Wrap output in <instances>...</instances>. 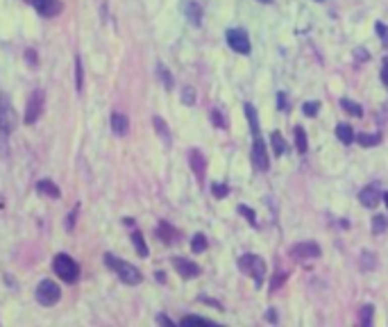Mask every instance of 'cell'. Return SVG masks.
<instances>
[{"mask_svg":"<svg viewBox=\"0 0 388 327\" xmlns=\"http://www.w3.org/2000/svg\"><path fill=\"white\" fill-rule=\"evenodd\" d=\"M336 136H338V141L341 143H345V145H350L352 141H354V130H352V125H347V123H341V125L336 127Z\"/></svg>","mask_w":388,"mask_h":327,"instance_id":"20","label":"cell"},{"mask_svg":"<svg viewBox=\"0 0 388 327\" xmlns=\"http://www.w3.org/2000/svg\"><path fill=\"white\" fill-rule=\"evenodd\" d=\"M236 263H238V270H241L243 275L252 277V280H254V284L261 286V282H264L268 266H266V261L259 257V254L247 252V254H243V257H238Z\"/></svg>","mask_w":388,"mask_h":327,"instance_id":"2","label":"cell"},{"mask_svg":"<svg viewBox=\"0 0 388 327\" xmlns=\"http://www.w3.org/2000/svg\"><path fill=\"white\" fill-rule=\"evenodd\" d=\"M184 12H186V18L193 23V25H200L202 23V7L196 3V0H186V3H184Z\"/></svg>","mask_w":388,"mask_h":327,"instance_id":"15","label":"cell"},{"mask_svg":"<svg viewBox=\"0 0 388 327\" xmlns=\"http://www.w3.org/2000/svg\"><path fill=\"white\" fill-rule=\"evenodd\" d=\"M132 243H134V248H137L139 257H148V243H146L141 232H137V230L132 232Z\"/></svg>","mask_w":388,"mask_h":327,"instance_id":"24","label":"cell"},{"mask_svg":"<svg viewBox=\"0 0 388 327\" xmlns=\"http://www.w3.org/2000/svg\"><path fill=\"white\" fill-rule=\"evenodd\" d=\"M75 77H78V91H82V77H84V73H82V62H80V59H75Z\"/></svg>","mask_w":388,"mask_h":327,"instance_id":"37","label":"cell"},{"mask_svg":"<svg viewBox=\"0 0 388 327\" xmlns=\"http://www.w3.org/2000/svg\"><path fill=\"white\" fill-rule=\"evenodd\" d=\"M157 73H159V80L164 82V86H166V89H168V91L173 89V86H175V77L170 75V71L164 66V64H159V66H157Z\"/></svg>","mask_w":388,"mask_h":327,"instance_id":"27","label":"cell"},{"mask_svg":"<svg viewBox=\"0 0 388 327\" xmlns=\"http://www.w3.org/2000/svg\"><path fill=\"white\" fill-rule=\"evenodd\" d=\"M354 141L363 148H374V145L381 143V134H368V132H361V134L354 136Z\"/></svg>","mask_w":388,"mask_h":327,"instance_id":"17","label":"cell"},{"mask_svg":"<svg viewBox=\"0 0 388 327\" xmlns=\"http://www.w3.org/2000/svg\"><path fill=\"white\" fill-rule=\"evenodd\" d=\"M200 302H207V304H214L216 309H223V304L218 302V300H214V298H207V295H200Z\"/></svg>","mask_w":388,"mask_h":327,"instance_id":"41","label":"cell"},{"mask_svg":"<svg viewBox=\"0 0 388 327\" xmlns=\"http://www.w3.org/2000/svg\"><path fill=\"white\" fill-rule=\"evenodd\" d=\"M105 263L116 272V275H118L120 282H125V284H132V286H134V284H141L143 275H141V270H139L137 266H132V263L123 261V259H118V257H114L111 252L105 254Z\"/></svg>","mask_w":388,"mask_h":327,"instance_id":"1","label":"cell"},{"mask_svg":"<svg viewBox=\"0 0 388 327\" xmlns=\"http://www.w3.org/2000/svg\"><path fill=\"white\" fill-rule=\"evenodd\" d=\"M211 193H214V198H225V195L229 193V189H227V184H211Z\"/></svg>","mask_w":388,"mask_h":327,"instance_id":"35","label":"cell"},{"mask_svg":"<svg viewBox=\"0 0 388 327\" xmlns=\"http://www.w3.org/2000/svg\"><path fill=\"white\" fill-rule=\"evenodd\" d=\"M188 164H191L193 173H196V177L200 182H205V173H207V159L205 154L200 152V150H191L188 152Z\"/></svg>","mask_w":388,"mask_h":327,"instance_id":"11","label":"cell"},{"mask_svg":"<svg viewBox=\"0 0 388 327\" xmlns=\"http://www.w3.org/2000/svg\"><path fill=\"white\" fill-rule=\"evenodd\" d=\"M386 230H388V218L381 216V213H377V216L372 218V232L374 234H383Z\"/></svg>","mask_w":388,"mask_h":327,"instance_id":"29","label":"cell"},{"mask_svg":"<svg viewBox=\"0 0 388 327\" xmlns=\"http://www.w3.org/2000/svg\"><path fill=\"white\" fill-rule=\"evenodd\" d=\"M315 3H325V0H315Z\"/></svg>","mask_w":388,"mask_h":327,"instance_id":"48","label":"cell"},{"mask_svg":"<svg viewBox=\"0 0 388 327\" xmlns=\"http://www.w3.org/2000/svg\"><path fill=\"white\" fill-rule=\"evenodd\" d=\"M25 54H28V62H30V64H32V62L37 64V52H32V50H28V52H25Z\"/></svg>","mask_w":388,"mask_h":327,"instance_id":"45","label":"cell"},{"mask_svg":"<svg viewBox=\"0 0 388 327\" xmlns=\"http://www.w3.org/2000/svg\"><path fill=\"white\" fill-rule=\"evenodd\" d=\"M173 266L184 280H193V277L200 275V266L188 261V259H184V257H173Z\"/></svg>","mask_w":388,"mask_h":327,"instance_id":"10","label":"cell"},{"mask_svg":"<svg viewBox=\"0 0 388 327\" xmlns=\"http://www.w3.org/2000/svg\"><path fill=\"white\" fill-rule=\"evenodd\" d=\"M377 266V257H374V252H368V250H363L361 252V268L363 270H370V268Z\"/></svg>","mask_w":388,"mask_h":327,"instance_id":"30","label":"cell"},{"mask_svg":"<svg viewBox=\"0 0 388 327\" xmlns=\"http://www.w3.org/2000/svg\"><path fill=\"white\" fill-rule=\"evenodd\" d=\"M37 300L41 304H46V307H50V304H55V302H59V298H61V289H59V284H55L52 280H43V282H39V286H37Z\"/></svg>","mask_w":388,"mask_h":327,"instance_id":"6","label":"cell"},{"mask_svg":"<svg viewBox=\"0 0 388 327\" xmlns=\"http://www.w3.org/2000/svg\"><path fill=\"white\" fill-rule=\"evenodd\" d=\"M252 164L261 173H266L270 168V157H268V150H266V143L261 136H256L254 143H252Z\"/></svg>","mask_w":388,"mask_h":327,"instance_id":"8","label":"cell"},{"mask_svg":"<svg viewBox=\"0 0 388 327\" xmlns=\"http://www.w3.org/2000/svg\"><path fill=\"white\" fill-rule=\"evenodd\" d=\"M182 102L184 104H193V102H196V91H193L191 86H184V89H182Z\"/></svg>","mask_w":388,"mask_h":327,"instance_id":"36","label":"cell"},{"mask_svg":"<svg viewBox=\"0 0 388 327\" xmlns=\"http://www.w3.org/2000/svg\"><path fill=\"white\" fill-rule=\"evenodd\" d=\"M52 268H55V272L61 277L64 282H69V284H73V282H78L80 277V266L75 259H71L69 254H57L55 261H52Z\"/></svg>","mask_w":388,"mask_h":327,"instance_id":"3","label":"cell"},{"mask_svg":"<svg viewBox=\"0 0 388 327\" xmlns=\"http://www.w3.org/2000/svg\"><path fill=\"white\" fill-rule=\"evenodd\" d=\"M245 116H247V123H250V130H252V136H259V121H256V109L252 102H245Z\"/></svg>","mask_w":388,"mask_h":327,"instance_id":"19","label":"cell"},{"mask_svg":"<svg viewBox=\"0 0 388 327\" xmlns=\"http://www.w3.org/2000/svg\"><path fill=\"white\" fill-rule=\"evenodd\" d=\"M270 143H273V152L277 154V157L286 152V141H284V136L279 134V132H273V134H270Z\"/></svg>","mask_w":388,"mask_h":327,"instance_id":"26","label":"cell"},{"mask_svg":"<svg viewBox=\"0 0 388 327\" xmlns=\"http://www.w3.org/2000/svg\"><path fill=\"white\" fill-rule=\"evenodd\" d=\"M16 123H19V118H16V112L12 107L10 98L0 95V132L3 134H12L16 130Z\"/></svg>","mask_w":388,"mask_h":327,"instance_id":"4","label":"cell"},{"mask_svg":"<svg viewBox=\"0 0 388 327\" xmlns=\"http://www.w3.org/2000/svg\"><path fill=\"white\" fill-rule=\"evenodd\" d=\"M191 250H193V252H205V250H207V236L205 234H196V236H193Z\"/></svg>","mask_w":388,"mask_h":327,"instance_id":"31","label":"cell"},{"mask_svg":"<svg viewBox=\"0 0 388 327\" xmlns=\"http://www.w3.org/2000/svg\"><path fill=\"white\" fill-rule=\"evenodd\" d=\"M152 125H155V130H157V134L161 136V141H164L166 145H170V130H168V125H166V121L161 116H152Z\"/></svg>","mask_w":388,"mask_h":327,"instance_id":"16","label":"cell"},{"mask_svg":"<svg viewBox=\"0 0 388 327\" xmlns=\"http://www.w3.org/2000/svg\"><path fill=\"white\" fill-rule=\"evenodd\" d=\"M157 322H161V325H166V327H175V322L170 320L168 316H164V313H159V316H157Z\"/></svg>","mask_w":388,"mask_h":327,"instance_id":"42","label":"cell"},{"mask_svg":"<svg viewBox=\"0 0 388 327\" xmlns=\"http://www.w3.org/2000/svg\"><path fill=\"white\" fill-rule=\"evenodd\" d=\"M318 109H320V102H313V100L302 104V112H304V116H309V118H313L315 114H318Z\"/></svg>","mask_w":388,"mask_h":327,"instance_id":"33","label":"cell"},{"mask_svg":"<svg viewBox=\"0 0 388 327\" xmlns=\"http://www.w3.org/2000/svg\"><path fill=\"white\" fill-rule=\"evenodd\" d=\"M368 57H370V54H368V50H365V48H354V59H356V62H365Z\"/></svg>","mask_w":388,"mask_h":327,"instance_id":"40","label":"cell"},{"mask_svg":"<svg viewBox=\"0 0 388 327\" xmlns=\"http://www.w3.org/2000/svg\"><path fill=\"white\" fill-rule=\"evenodd\" d=\"M256 3H264V5H270V3H273V0H256Z\"/></svg>","mask_w":388,"mask_h":327,"instance_id":"47","label":"cell"},{"mask_svg":"<svg viewBox=\"0 0 388 327\" xmlns=\"http://www.w3.org/2000/svg\"><path fill=\"white\" fill-rule=\"evenodd\" d=\"M30 3H32L34 9H37L39 14H43V16H50L52 12L59 9V7H55V0H30Z\"/></svg>","mask_w":388,"mask_h":327,"instance_id":"22","label":"cell"},{"mask_svg":"<svg viewBox=\"0 0 388 327\" xmlns=\"http://www.w3.org/2000/svg\"><path fill=\"white\" fill-rule=\"evenodd\" d=\"M182 325H184V327H193V325L214 327L216 320H209V318H202V316H184V318H182Z\"/></svg>","mask_w":388,"mask_h":327,"instance_id":"25","label":"cell"},{"mask_svg":"<svg viewBox=\"0 0 388 327\" xmlns=\"http://www.w3.org/2000/svg\"><path fill=\"white\" fill-rule=\"evenodd\" d=\"M43 102H46V93H43L41 89H37L32 95H30L28 107H25V123H28V125H32V123L39 121V116H41V112H43Z\"/></svg>","mask_w":388,"mask_h":327,"instance_id":"7","label":"cell"},{"mask_svg":"<svg viewBox=\"0 0 388 327\" xmlns=\"http://www.w3.org/2000/svg\"><path fill=\"white\" fill-rule=\"evenodd\" d=\"M225 39H227L229 48H232L234 52H238V54H250L252 45H250V36H247L245 30H241V27H232V30H227Z\"/></svg>","mask_w":388,"mask_h":327,"instance_id":"5","label":"cell"},{"mask_svg":"<svg viewBox=\"0 0 388 327\" xmlns=\"http://www.w3.org/2000/svg\"><path fill=\"white\" fill-rule=\"evenodd\" d=\"M284 280H286V275H277V277H275V280H273V284H270V291H277V286L282 284Z\"/></svg>","mask_w":388,"mask_h":327,"instance_id":"44","label":"cell"},{"mask_svg":"<svg viewBox=\"0 0 388 327\" xmlns=\"http://www.w3.org/2000/svg\"><path fill=\"white\" fill-rule=\"evenodd\" d=\"M341 107L345 109L347 114L356 116V118H361V116H363V107H361L359 102H354V100H350V98H343V100H341Z\"/></svg>","mask_w":388,"mask_h":327,"instance_id":"23","label":"cell"},{"mask_svg":"<svg viewBox=\"0 0 388 327\" xmlns=\"http://www.w3.org/2000/svg\"><path fill=\"white\" fill-rule=\"evenodd\" d=\"M359 200H361V204H363V207L372 209V207H377L379 200H381V191H379L374 184H370V186H365V189L359 193Z\"/></svg>","mask_w":388,"mask_h":327,"instance_id":"12","label":"cell"},{"mask_svg":"<svg viewBox=\"0 0 388 327\" xmlns=\"http://www.w3.org/2000/svg\"><path fill=\"white\" fill-rule=\"evenodd\" d=\"M277 107L282 109V112H288V100H286V93H284V91L277 93Z\"/></svg>","mask_w":388,"mask_h":327,"instance_id":"39","label":"cell"},{"mask_svg":"<svg viewBox=\"0 0 388 327\" xmlns=\"http://www.w3.org/2000/svg\"><path fill=\"white\" fill-rule=\"evenodd\" d=\"M111 130H114V134L116 136H125L127 134V130H130V121H127V116L125 114H111Z\"/></svg>","mask_w":388,"mask_h":327,"instance_id":"14","label":"cell"},{"mask_svg":"<svg viewBox=\"0 0 388 327\" xmlns=\"http://www.w3.org/2000/svg\"><path fill=\"white\" fill-rule=\"evenodd\" d=\"M381 82L388 86V57L383 59V66H381Z\"/></svg>","mask_w":388,"mask_h":327,"instance_id":"43","label":"cell"},{"mask_svg":"<svg viewBox=\"0 0 388 327\" xmlns=\"http://www.w3.org/2000/svg\"><path fill=\"white\" fill-rule=\"evenodd\" d=\"M291 254L295 259H318L322 254V248L313 241H302V243L291 245Z\"/></svg>","mask_w":388,"mask_h":327,"instance_id":"9","label":"cell"},{"mask_svg":"<svg viewBox=\"0 0 388 327\" xmlns=\"http://www.w3.org/2000/svg\"><path fill=\"white\" fill-rule=\"evenodd\" d=\"M374 30H377V34H379V39L383 41V43H386L388 41V27L383 25V23H377V25H374Z\"/></svg>","mask_w":388,"mask_h":327,"instance_id":"38","label":"cell"},{"mask_svg":"<svg viewBox=\"0 0 388 327\" xmlns=\"http://www.w3.org/2000/svg\"><path fill=\"white\" fill-rule=\"evenodd\" d=\"M295 148H297V152L300 154H304L306 152V148H309V139H306V132H304V127L302 125H295Z\"/></svg>","mask_w":388,"mask_h":327,"instance_id":"21","label":"cell"},{"mask_svg":"<svg viewBox=\"0 0 388 327\" xmlns=\"http://www.w3.org/2000/svg\"><path fill=\"white\" fill-rule=\"evenodd\" d=\"M381 200L386 202V207H388V193H383V195H381Z\"/></svg>","mask_w":388,"mask_h":327,"instance_id":"46","label":"cell"},{"mask_svg":"<svg viewBox=\"0 0 388 327\" xmlns=\"http://www.w3.org/2000/svg\"><path fill=\"white\" fill-rule=\"evenodd\" d=\"M37 191L41 195H48V198H59L61 195V191L55 186V182H50V180H41V182H37Z\"/></svg>","mask_w":388,"mask_h":327,"instance_id":"18","label":"cell"},{"mask_svg":"<svg viewBox=\"0 0 388 327\" xmlns=\"http://www.w3.org/2000/svg\"><path fill=\"white\" fill-rule=\"evenodd\" d=\"M157 236H159L164 243H168V245H173V243H177V241H179V232L175 230L170 223H166V221L159 223V227H157Z\"/></svg>","mask_w":388,"mask_h":327,"instance_id":"13","label":"cell"},{"mask_svg":"<svg viewBox=\"0 0 388 327\" xmlns=\"http://www.w3.org/2000/svg\"><path fill=\"white\" fill-rule=\"evenodd\" d=\"M211 121H214V125L218 127V130H225V127H227V121L220 116L218 109H211Z\"/></svg>","mask_w":388,"mask_h":327,"instance_id":"34","label":"cell"},{"mask_svg":"<svg viewBox=\"0 0 388 327\" xmlns=\"http://www.w3.org/2000/svg\"><path fill=\"white\" fill-rule=\"evenodd\" d=\"M372 318H374V307H372V304L361 307V313H359V322H361V325L368 327L370 322H372Z\"/></svg>","mask_w":388,"mask_h":327,"instance_id":"28","label":"cell"},{"mask_svg":"<svg viewBox=\"0 0 388 327\" xmlns=\"http://www.w3.org/2000/svg\"><path fill=\"white\" fill-rule=\"evenodd\" d=\"M238 213H243V216L247 218V223H250L252 227H256V213H254V209H250L247 204H238Z\"/></svg>","mask_w":388,"mask_h":327,"instance_id":"32","label":"cell"}]
</instances>
